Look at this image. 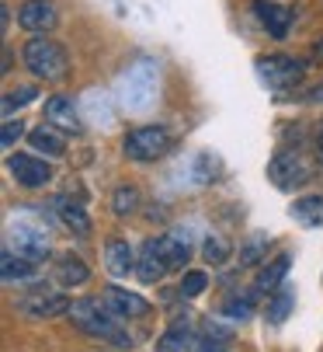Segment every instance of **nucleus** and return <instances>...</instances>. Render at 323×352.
Here are the masks:
<instances>
[{"label":"nucleus","instance_id":"obj_1","mask_svg":"<svg viewBox=\"0 0 323 352\" xmlns=\"http://www.w3.org/2000/svg\"><path fill=\"white\" fill-rule=\"evenodd\" d=\"M70 321L80 331L101 338V342H112V345H122V349L132 345V338L119 324V314L108 304H101V300H73V304H70Z\"/></svg>","mask_w":323,"mask_h":352},{"label":"nucleus","instance_id":"obj_2","mask_svg":"<svg viewBox=\"0 0 323 352\" xmlns=\"http://www.w3.org/2000/svg\"><path fill=\"white\" fill-rule=\"evenodd\" d=\"M21 60L32 70V77L49 80V84H56L70 74V56L56 38H28L21 49Z\"/></svg>","mask_w":323,"mask_h":352},{"label":"nucleus","instance_id":"obj_3","mask_svg":"<svg viewBox=\"0 0 323 352\" xmlns=\"http://www.w3.org/2000/svg\"><path fill=\"white\" fill-rule=\"evenodd\" d=\"M171 146H174L171 129H164V126H136V129H129L125 140H122V154H125L129 161L149 164V161L167 157Z\"/></svg>","mask_w":323,"mask_h":352},{"label":"nucleus","instance_id":"obj_4","mask_svg":"<svg viewBox=\"0 0 323 352\" xmlns=\"http://www.w3.org/2000/svg\"><path fill=\"white\" fill-rule=\"evenodd\" d=\"M257 77L272 87V91H292L302 77H306V63L296 60V56H282V53H272V56H257Z\"/></svg>","mask_w":323,"mask_h":352},{"label":"nucleus","instance_id":"obj_5","mask_svg":"<svg viewBox=\"0 0 323 352\" xmlns=\"http://www.w3.org/2000/svg\"><path fill=\"white\" fill-rule=\"evenodd\" d=\"M70 304H73V300H67L60 289H49V286H32V289H25L18 296V311L25 318H35V321L56 318V314H70Z\"/></svg>","mask_w":323,"mask_h":352},{"label":"nucleus","instance_id":"obj_6","mask_svg":"<svg viewBox=\"0 0 323 352\" xmlns=\"http://www.w3.org/2000/svg\"><path fill=\"white\" fill-rule=\"evenodd\" d=\"M309 164L302 161V154L299 150H278V154L272 157V164H267V178H272L278 188H296V185H302V182H309Z\"/></svg>","mask_w":323,"mask_h":352},{"label":"nucleus","instance_id":"obj_7","mask_svg":"<svg viewBox=\"0 0 323 352\" xmlns=\"http://www.w3.org/2000/svg\"><path fill=\"white\" fill-rule=\"evenodd\" d=\"M8 171H11V178H14L21 188H42V185L52 182L49 161H42V157H35V154H11V157H8Z\"/></svg>","mask_w":323,"mask_h":352},{"label":"nucleus","instance_id":"obj_8","mask_svg":"<svg viewBox=\"0 0 323 352\" xmlns=\"http://www.w3.org/2000/svg\"><path fill=\"white\" fill-rule=\"evenodd\" d=\"M254 18L264 25V32L272 38H289V28L296 21V11L289 4H278V0H254Z\"/></svg>","mask_w":323,"mask_h":352},{"label":"nucleus","instance_id":"obj_9","mask_svg":"<svg viewBox=\"0 0 323 352\" xmlns=\"http://www.w3.org/2000/svg\"><path fill=\"white\" fill-rule=\"evenodd\" d=\"M56 21H60V14H56V4H52V0H25V4L18 8V25L25 32L45 35V32L56 28Z\"/></svg>","mask_w":323,"mask_h":352},{"label":"nucleus","instance_id":"obj_10","mask_svg":"<svg viewBox=\"0 0 323 352\" xmlns=\"http://www.w3.org/2000/svg\"><path fill=\"white\" fill-rule=\"evenodd\" d=\"M42 116H45L49 126H56L63 133H80L84 129L80 109H77L73 98H67V94H52L49 102H45V109H42Z\"/></svg>","mask_w":323,"mask_h":352},{"label":"nucleus","instance_id":"obj_11","mask_svg":"<svg viewBox=\"0 0 323 352\" xmlns=\"http://www.w3.org/2000/svg\"><path fill=\"white\" fill-rule=\"evenodd\" d=\"M8 248L25 255V258H32V262H38V265L49 258V237L38 227H14L8 234Z\"/></svg>","mask_w":323,"mask_h":352},{"label":"nucleus","instance_id":"obj_12","mask_svg":"<svg viewBox=\"0 0 323 352\" xmlns=\"http://www.w3.org/2000/svg\"><path fill=\"white\" fill-rule=\"evenodd\" d=\"M104 304L112 307L119 318H146V314H149V300H143L139 293H129V289H122V286H108Z\"/></svg>","mask_w":323,"mask_h":352},{"label":"nucleus","instance_id":"obj_13","mask_svg":"<svg viewBox=\"0 0 323 352\" xmlns=\"http://www.w3.org/2000/svg\"><path fill=\"white\" fill-rule=\"evenodd\" d=\"M136 262H139V255L129 248V241H108L104 244V269L112 272L115 279H125L129 272H136Z\"/></svg>","mask_w":323,"mask_h":352},{"label":"nucleus","instance_id":"obj_14","mask_svg":"<svg viewBox=\"0 0 323 352\" xmlns=\"http://www.w3.org/2000/svg\"><path fill=\"white\" fill-rule=\"evenodd\" d=\"M171 272V265L164 262V255H160V248H156V241L149 237L143 248H139V262H136V276L146 283V286H153V283H160Z\"/></svg>","mask_w":323,"mask_h":352},{"label":"nucleus","instance_id":"obj_15","mask_svg":"<svg viewBox=\"0 0 323 352\" xmlns=\"http://www.w3.org/2000/svg\"><path fill=\"white\" fill-rule=\"evenodd\" d=\"M28 143H32V150H38V154H45V157H63V154H67V136H63V129L49 126V122L35 126V129L28 133Z\"/></svg>","mask_w":323,"mask_h":352},{"label":"nucleus","instance_id":"obj_16","mask_svg":"<svg viewBox=\"0 0 323 352\" xmlns=\"http://www.w3.org/2000/svg\"><path fill=\"white\" fill-rule=\"evenodd\" d=\"M56 217H60L63 227H70L77 237H87V234H91V217H87V210H84L80 199L60 195V199H56Z\"/></svg>","mask_w":323,"mask_h":352},{"label":"nucleus","instance_id":"obj_17","mask_svg":"<svg viewBox=\"0 0 323 352\" xmlns=\"http://www.w3.org/2000/svg\"><path fill=\"white\" fill-rule=\"evenodd\" d=\"M156 248H160V255H164V262L171 269H184L188 255H191V244H188V234L184 230H171V234H160L153 237Z\"/></svg>","mask_w":323,"mask_h":352},{"label":"nucleus","instance_id":"obj_18","mask_svg":"<svg viewBox=\"0 0 323 352\" xmlns=\"http://www.w3.org/2000/svg\"><path fill=\"white\" fill-rule=\"evenodd\" d=\"M35 272H38V262L4 248V255H0V276H4V283H11V286L14 283H28V279H35Z\"/></svg>","mask_w":323,"mask_h":352},{"label":"nucleus","instance_id":"obj_19","mask_svg":"<svg viewBox=\"0 0 323 352\" xmlns=\"http://www.w3.org/2000/svg\"><path fill=\"white\" fill-rule=\"evenodd\" d=\"M289 265H292V258L289 255H278V258H272L267 265H261V272H257V283H254V289L257 293H267L272 296L282 283H285V276H289Z\"/></svg>","mask_w":323,"mask_h":352},{"label":"nucleus","instance_id":"obj_20","mask_svg":"<svg viewBox=\"0 0 323 352\" xmlns=\"http://www.w3.org/2000/svg\"><path fill=\"white\" fill-rule=\"evenodd\" d=\"M87 279H91V269L84 265V258H77V255H63V258L56 262V283H60V286L73 289V286H84Z\"/></svg>","mask_w":323,"mask_h":352},{"label":"nucleus","instance_id":"obj_21","mask_svg":"<svg viewBox=\"0 0 323 352\" xmlns=\"http://www.w3.org/2000/svg\"><path fill=\"white\" fill-rule=\"evenodd\" d=\"M254 307H257V293H254V289H237V293L226 296L223 318H230V321H247V318H254Z\"/></svg>","mask_w":323,"mask_h":352},{"label":"nucleus","instance_id":"obj_22","mask_svg":"<svg viewBox=\"0 0 323 352\" xmlns=\"http://www.w3.org/2000/svg\"><path fill=\"white\" fill-rule=\"evenodd\" d=\"M292 220L302 227H323V195H302L292 206Z\"/></svg>","mask_w":323,"mask_h":352},{"label":"nucleus","instance_id":"obj_23","mask_svg":"<svg viewBox=\"0 0 323 352\" xmlns=\"http://www.w3.org/2000/svg\"><path fill=\"white\" fill-rule=\"evenodd\" d=\"M292 307H296V289H292L289 283H282L272 296H267V321L282 324V321L292 314Z\"/></svg>","mask_w":323,"mask_h":352},{"label":"nucleus","instance_id":"obj_24","mask_svg":"<svg viewBox=\"0 0 323 352\" xmlns=\"http://www.w3.org/2000/svg\"><path fill=\"white\" fill-rule=\"evenodd\" d=\"M267 248H272L267 234H254V237L240 248V265H257V262H267Z\"/></svg>","mask_w":323,"mask_h":352},{"label":"nucleus","instance_id":"obj_25","mask_svg":"<svg viewBox=\"0 0 323 352\" xmlns=\"http://www.w3.org/2000/svg\"><path fill=\"white\" fill-rule=\"evenodd\" d=\"M35 98H38V87L35 84H21V87H14V91H8L4 94V116L11 119L18 109H25V105H32L35 102Z\"/></svg>","mask_w":323,"mask_h":352},{"label":"nucleus","instance_id":"obj_26","mask_svg":"<svg viewBox=\"0 0 323 352\" xmlns=\"http://www.w3.org/2000/svg\"><path fill=\"white\" fill-rule=\"evenodd\" d=\"M136 206H139V188H136V185H119V188L112 192V210H115L119 217L136 213Z\"/></svg>","mask_w":323,"mask_h":352},{"label":"nucleus","instance_id":"obj_27","mask_svg":"<svg viewBox=\"0 0 323 352\" xmlns=\"http://www.w3.org/2000/svg\"><path fill=\"white\" fill-rule=\"evenodd\" d=\"M202 255H205V262H212V265L230 262V241H226L223 234H208L205 244H202Z\"/></svg>","mask_w":323,"mask_h":352},{"label":"nucleus","instance_id":"obj_28","mask_svg":"<svg viewBox=\"0 0 323 352\" xmlns=\"http://www.w3.org/2000/svg\"><path fill=\"white\" fill-rule=\"evenodd\" d=\"M205 289H208V276L202 269H188L184 279H181V296H198Z\"/></svg>","mask_w":323,"mask_h":352},{"label":"nucleus","instance_id":"obj_29","mask_svg":"<svg viewBox=\"0 0 323 352\" xmlns=\"http://www.w3.org/2000/svg\"><path fill=\"white\" fill-rule=\"evenodd\" d=\"M184 342H188V328H184V324H178V328H171L164 338H160V349H164V352H181V349H184Z\"/></svg>","mask_w":323,"mask_h":352},{"label":"nucleus","instance_id":"obj_30","mask_svg":"<svg viewBox=\"0 0 323 352\" xmlns=\"http://www.w3.org/2000/svg\"><path fill=\"white\" fill-rule=\"evenodd\" d=\"M25 136V122H14V119H8L4 122V133H0V146L4 150H14V143Z\"/></svg>","mask_w":323,"mask_h":352},{"label":"nucleus","instance_id":"obj_31","mask_svg":"<svg viewBox=\"0 0 323 352\" xmlns=\"http://www.w3.org/2000/svg\"><path fill=\"white\" fill-rule=\"evenodd\" d=\"M302 102H309V105H323V80L302 91Z\"/></svg>","mask_w":323,"mask_h":352},{"label":"nucleus","instance_id":"obj_32","mask_svg":"<svg viewBox=\"0 0 323 352\" xmlns=\"http://www.w3.org/2000/svg\"><path fill=\"white\" fill-rule=\"evenodd\" d=\"M191 352H226V349L215 345V342H208V338H198V342L191 345Z\"/></svg>","mask_w":323,"mask_h":352},{"label":"nucleus","instance_id":"obj_33","mask_svg":"<svg viewBox=\"0 0 323 352\" xmlns=\"http://www.w3.org/2000/svg\"><path fill=\"white\" fill-rule=\"evenodd\" d=\"M316 154H320V161H323V126H320V133H316Z\"/></svg>","mask_w":323,"mask_h":352},{"label":"nucleus","instance_id":"obj_34","mask_svg":"<svg viewBox=\"0 0 323 352\" xmlns=\"http://www.w3.org/2000/svg\"><path fill=\"white\" fill-rule=\"evenodd\" d=\"M316 53H320V56H323V38H320V42H316Z\"/></svg>","mask_w":323,"mask_h":352}]
</instances>
